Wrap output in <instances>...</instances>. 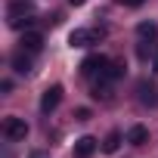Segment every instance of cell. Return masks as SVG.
Listing matches in <instances>:
<instances>
[{
    "label": "cell",
    "instance_id": "obj_5",
    "mask_svg": "<svg viewBox=\"0 0 158 158\" xmlns=\"http://www.w3.org/2000/svg\"><path fill=\"white\" fill-rule=\"evenodd\" d=\"M19 44H22V50H28V53H40V50H44V34H40V31H22Z\"/></svg>",
    "mask_w": 158,
    "mask_h": 158
},
{
    "label": "cell",
    "instance_id": "obj_6",
    "mask_svg": "<svg viewBox=\"0 0 158 158\" xmlns=\"http://www.w3.org/2000/svg\"><path fill=\"white\" fill-rule=\"evenodd\" d=\"M96 146H99V143H96L93 136H81V139L74 143V158H90V155L96 152Z\"/></svg>",
    "mask_w": 158,
    "mask_h": 158
},
{
    "label": "cell",
    "instance_id": "obj_11",
    "mask_svg": "<svg viewBox=\"0 0 158 158\" xmlns=\"http://www.w3.org/2000/svg\"><path fill=\"white\" fill-rule=\"evenodd\" d=\"M136 34H139V40H155V25L152 22H139L136 25Z\"/></svg>",
    "mask_w": 158,
    "mask_h": 158
},
{
    "label": "cell",
    "instance_id": "obj_16",
    "mask_svg": "<svg viewBox=\"0 0 158 158\" xmlns=\"http://www.w3.org/2000/svg\"><path fill=\"white\" fill-rule=\"evenodd\" d=\"M34 158H44V155H34Z\"/></svg>",
    "mask_w": 158,
    "mask_h": 158
},
{
    "label": "cell",
    "instance_id": "obj_3",
    "mask_svg": "<svg viewBox=\"0 0 158 158\" xmlns=\"http://www.w3.org/2000/svg\"><path fill=\"white\" fill-rule=\"evenodd\" d=\"M109 62H112V59H106L102 53H90V56L81 62V74H87V77L99 74V77H102V74H106V68H109Z\"/></svg>",
    "mask_w": 158,
    "mask_h": 158
},
{
    "label": "cell",
    "instance_id": "obj_10",
    "mask_svg": "<svg viewBox=\"0 0 158 158\" xmlns=\"http://www.w3.org/2000/svg\"><path fill=\"white\" fill-rule=\"evenodd\" d=\"M13 68H16L19 74H28V71H31V59L22 56V53H16V56H13Z\"/></svg>",
    "mask_w": 158,
    "mask_h": 158
},
{
    "label": "cell",
    "instance_id": "obj_8",
    "mask_svg": "<svg viewBox=\"0 0 158 158\" xmlns=\"http://www.w3.org/2000/svg\"><path fill=\"white\" fill-rule=\"evenodd\" d=\"M136 90H139V102H143V106H155V102H158V96H155V87H152V84L139 81V84H136Z\"/></svg>",
    "mask_w": 158,
    "mask_h": 158
},
{
    "label": "cell",
    "instance_id": "obj_15",
    "mask_svg": "<svg viewBox=\"0 0 158 158\" xmlns=\"http://www.w3.org/2000/svg\"><path fill=\"white\" fill-rule=\"evenodd\" d=\"M68 3H71V6H81V3H84V0H68Z\"/></svg>",
    "mask_w": 158,
    "mask_h": 158
},
{
    "label": "cell",
    "instance_id": "obj_12",
    "mask_svg": "<svg viewBox=\"0 0 158 158\" xmlns=\"http://www.w3.org/2000/svg\"><path fill=\"white\" fill-rule=\"evenodd\" d=\"M118 3H121V6H130V10H136V6H143V3H146V0H118Z\"/></svg>",
    "mask_w": 158,
    "mask_h": 158
},
{
    "label": "cell",
    "instance_id": "obj_7",
    "mask_svg": "<svg viewBox=\"0 0 158 158\" xmlns=\"http://www.w3.org/2000/svg\"><path fill=\"white\" fill-rule=\"evenodd\" d=\"M121 139H124V136H121V130H109V133H106V139H102V152H106V155H115V152L121 149Z\"/></svg>",
    "mask_w": 158,
    "mask_h": 158
},
{
    "label": "cell",
    "instance_id": "obj_2",
    "mask_svg": "<svg viewBox=\"0 0 158 158\" xmlns=\"http://www.w3.org/2000/svg\"><path fill=\"white\" fill-rule=\"evenodd\" d=\"M99 37H106L102 28H74V31L68 34V47H90V44H96Z\"/></svg>",
    "mask_w": 158,
    "mask_h": 158
},
{
    "label": "cell",
    "instance_id": "obj_14",
    "mask_svg": "<svg viewBox=\"0 0 158 158\" xmlns=\"http://www.w3.org/2000/svg\"><path fill=\"white\" fill-rule=\"evenodd\" d=\"M152 71H155V74H158V50H155V53H152Z\"/></svg>",
    "mask_w": 158,
    "mask_h": 158
},
{
    "label": "cell",
    "instance_id": "obj_13",
    "mask_svg": "<svg viewBox=\"0 0 158 158\" xmlns=\"http://www.w3.org/2000/svg\"><path fill=\"white\" fill-rule=\"evenodd\" d=\"M90 118V109H77V121H87Z\"/></svg>",
    "mask_w": 158,
    "mask_h": 158
},
{
    "label": "cell",
    "instance_id": "obj_1",
    "mask_svg": "<svg viewBox=\"0 0 158 158\" xmlns=\"http://www.w3.org/2000/svg\"><path fill=\"white\" fill-rule=\"evenodd\" d=\"M3 136L10 139V143H22L25 136H28V124H25V118H16V115H10V118H3Z\"/></svg>",
    "mask_w": 158,
    "mask_h": 158
},
{
    "label": "cell",
    "instance_id": "obj_9",
    "mask_svg": "<svg viewBox=\"0 0 158 158\" xmlns=\"http://www.w3.org/2000/svg\"><path fill=\"white\" fill-rule=\"evenodd\" d=\"M146 139H149V130H146L143 124H133V127L127 130V143H130V146H143Z\"/></svg>",
    "mask_w": 158,
    "mask_h": 158
},
{
    "label": "cell",
    "instance_id": "obj_4",
    "mask_svg": "<svg viewBox=\"0 0 158 158\" xmlns=\"http://www.w3.org/2000/svg\"><path fill=\"white\" fill-rule=\"evenodd\" d=\"M59 102H62V84H53V87H47L44 96H40V112L50 115V112L59 109Z\"/></svg>",
    "mask_w": 158,
    "mask_h": 158
}]
</instances>
